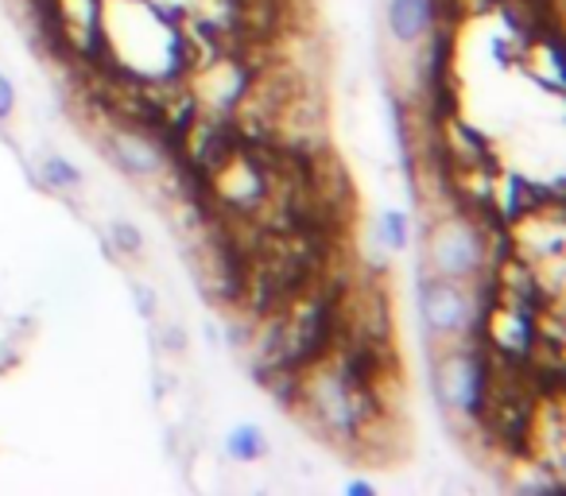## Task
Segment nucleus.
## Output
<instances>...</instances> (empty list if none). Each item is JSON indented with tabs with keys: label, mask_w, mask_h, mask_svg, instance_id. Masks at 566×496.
Listing matches in <instances>:
<instances>
[{
	"label": "nucleus",
	"mask_w": 566,
	"mask_h": 496,
	"mask_svg": "<svg viewBox=\"0 0 566 496\" xmlns=\"http://www.w3.org/2000/svg\"><path fill=\"white\" fill-rule=\"evenodd\" d=\"M40 182L48 190H55V194H71V190L86 187V175H82V167H74L66 156L48 151V156L40 159Z\"/></svg>",
	"instance_id": "obj_13"
},
{
	"label": "nucleus",
	"mask_w": 566,
	"mask_h": 496,
	"mask_svg": "<svg viewBox=\"0 0 566 496\" xmlns=\"http://www.w3.org/2000/svg\"><path fill=\"white\" fill-rule=\"evenodd\" d=\"M527 457L551 465L555 473L566 477V419H563V400H543L539 415L532 426V450Z\"/></svg>",
	"instance_id": "obj_9"
},
{
	"label": "nucleus",
	"mask_w": 566,
	"mask_h": 496,
	"mask_svg": "<svg viewBox=\"0 0 566 496\" xmlns=\"http://www.w3.org/2000/svg\"><path fill=\"white\" fill-rule=\"evenodd\" d=\"M427 357H431L434 400H439V408L470 434L481 408H485L489 384H493V365H489L485 341L481 338L427 341Z\"/></svg>",
	"instance_id": "obj_1"
},
{
	"label": "nucleus",
	"mask_w": 566,
	"mask_h": 496,
	"mask_svg": "<svg viewBox=\"0 0 566 496\" xmlns=\"http://www.w3.org/2000/svg\"><path fill=\"white\" fill-rule=\"evenodd\" d=\"M237 148H241V128H237V120L233 117H221V113H206L202 109L179 156L190 159L195 167H202V171L213 179V175H218L221 167H226L229 159L237 156Z\"/></svg>",
	"instance_id": "obj_6"
},
{
	"label": "nucleus",
	"mask_w": 566,
	"mask_h": 496,
	"mask_svg": "<svg viewBox=\"0 0 566 496\" xmlns=\"http://www.w3.org/2000/svg\"><path fill=\"white\" fill-rule=\"evenodd\" d=\"M346 493L349 496H377V481H369V477H349L346 481Z\"/></svg>",
	"instance_id": "obj_19"
},
{
	"label": "nucleus",
	"mask_w": 566,
	"mask_h": 496,
	"mask_svg": "<svg viewBox=\"0 0 566 496\" xmlns=\"http://www.w3.org/2000/svg\"><path fill=\"white\" fill-rule=\"evenodd\" d=\"M439 136H442V151H447V159H450L454 171H501L504 167L496 144L489 140L478 125H470L462 113H454L450 120H442Z\"/></svg>",
	"instance_id": "obj_8"
},
{
	"label": "nucleus",
	"mask_w": 566,
	"mask_h": 496,
	"mask_svg": "<svg viewBox=\"0 0 566 496\" xmlns=\"http://www.w3.org/2000/svg\"><path fill=\"white\" fill-rule=\"evenodd\" d=\"M97 144H102V151L109 156V163L136 182L159 179L164 167H167V159H171L156 144V136L144 133V128H133V125H102Z\"/></svg>",
	"instance_id": "obj_5"
},
{
	"label": "nucleus",
	"mask_w": 566,
	"mask_h": 496,
	"mask_svg": "<svg viewBox=\"0 0 566 496\" xmlns=\"http://www.w3.org/2000/svg\"><path fill=\"white\" fill-rule=\"evenodd\" d=\"M275 179L249 148H237V156L213 175V198L226 213H237V218H252L260 205L272 198Z\"/></svg>",
	"instance_id": "obj_4"
},
{
	"label": "nucleus",
	"mask_w": 566,
	"mask_h": 496,
	"mask_svg": "<svg viewBox=\"0 0 566 496\" xmlns=\"http://www.w3.org/2000/svg\"><path fill=\"white\" fill-rule=\"evenodd\" d=\"M109 244L117 256H144V233H140V225L128 218L109 221Z\"/></svg>",
	"instance_id": "obj_15"
},
{
	"label": "nucleus",
	"mask_w": 566,
	"mask_h": 496,
	"mask_svg": "<svg viewBox=\"0 0 566 496\" xmlns=\"http://www.w3.org/2000/svg\"><path fill=\"white\" fill-rule=\"evenodd\" d=\"M221 446H226V457L237 465H256L264 462L268 454H272V446H268V434L260 423H233L226 431V439H221Z\"/></svg>",
	"instance_id": "obj_11"
},
{
	"label": "nucleus",
	"mask_w": 566,
	"mask_h": 496,
	"mask_svg": "<svg viewBox=\"0 0 566 496\" xmlns=\"http://www.w3.org/2000/svg\"><path fill=\"white\" fill-rule=\"evenodd\" d=\"M133 303H136V310H140V318H148V323H156V315H159V295H156V287L151 284H144V279H133Z\"/></svg>",
	"instance_id": "obj_16"
},
{
	"label": "nucleus",
	"mask_w": 566,
	"mask_h": 496,
	"mask_svg": "<svg viewBox=\"0 0 566 496\" xmlns=\"http://www.w3.org/2000/svg\"><path fill=\"white\" fill-rule=\"evenodd\" d=\"M164 349L171 357H182L190 349V334H187V326L182 323H167L164 326Z\"/></svg>",
	"instance_id": "obj_17"
},
{
	"label": "nucleus",
	"mask_w": 566,
	"mask_h": 496,
	"mask_svg": "<svg viewBox=\"0 0 566 496\" xmlns=\"http://www.w3.org/2000/svg\"><path fill=\"white\" fill-rule=\"evenodd\" d=\"M509 488L512 493H524V496H547L563 488V473H555L551 465L535 462V457H520V462H509Z\"/></svg>",
	"instance_id": "obj_12"
},
{
	"label": "nucleus",
	"mask_w": 566,
	"mask_h": 496,
	"mask_svg": "<svg viewBox=\"0 0 566 496\" xmlns=\"http://www.w3.org/2000/svg\"><path fill=\"white\" fill-rule=\"evenodd\" d=\"M439 24V12H434V0H388L385 4V28L388 40L400 51H411L423 40L431 28Z\"/></svg>",
	"instance_id": "obj_10"
},
{
	"label": "nucleus",
	"mask_w": 566,
	"mask_h": 496,
	"mask_svg": "<svg viewBox=\"0 0 566 496\" xmlns=\"http://www.w3.org/2000/svg\"><path fill=\"white\" fill-rule=\"evenodd\" d=\"M377 241L385 253H403L411 244V218L403 210H385L377 218Z\"/></svg>",
	"instance_id": "obj_14"
},
{
	"label": "nucleus",
	"mask_w": 566,
	"mask_h": 496,
	"mask_svg": "<svg viewBox=\"0 0 566 496\" xmlns=\"http://www.w3.org/2000/svg\"><path fill=\"white\" fill-rule=\"evenodd\" d=\"M416 310L419 326H423L427 341H450L462 338L473 326V307L465 284H454L447 276H434V272H419L416 279Z\"/></svg>",
	"instance_id": "obj_3"
},
{
	"label": "nucleus",
	"mask_w": 566,
	"mask_h": 496,
	"mask_svg": "<svg viewBox=\"0 0 566 496\" xmlns=\"http://www.w3.org/2000/svg\"><path fill=\"white\" fill-rule=\"evenodd\" d=\"M423 268L454 284H470L489 264L485 229L462 210L423 213Z\"/></svg>",
	"instance_id": "obj_2"
},
{
	"label": "nucleus",
	"mask_w": 566,
	"mask_h": 496,
	"mask_svg": "<svg viewBox=\"0 0 566 496\" xmlns=\"http://www.w3.org/2000/svg\"><path fill=\"white\" fill-rule=\"evenodd\" d=\"M493 205L509 225H516L520 218L535 210H547V205H563V179H551V187L527 179L524 171H512V167H501L493 182Z\"/></svg>",
	"instance_id": "obj_7"
},
{
	"label": "nucleus",
	"mask_w": 566,
	"mask_h": 496,
	"mask_svg": "<svg viewBox=\"0 0 566 496\" xmlns=\"http://www.w3.org/2000/svg\"><path fill=\"white\" fill-rule=\"evenodd\" d=\"M12 113H17V86L4 71H0V125H9Z\"/></svg>",
	"instance_id": "obj_18"
}]
</instances>
